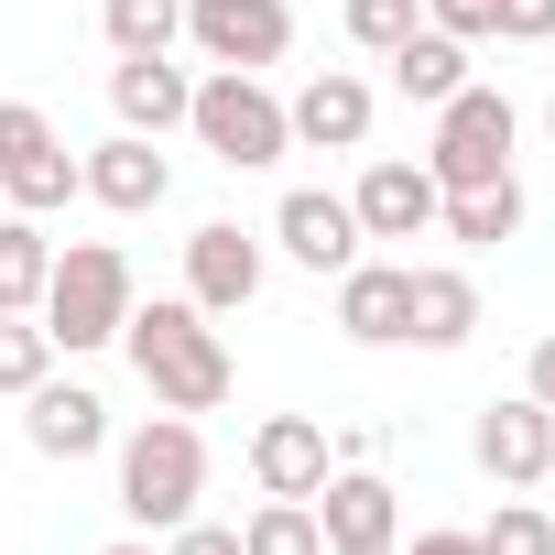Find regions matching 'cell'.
<instances>
[{
	"mask_svg": "<svg viewBox=\"0 0 555 555\" xmlns=\"http://www.w3.org/2000/svg\"><path fill=\"white\" fill-rule=\"evenodd\" d=\"M0 196H12L23 218H44V207L77 196V153H66V131L34 99H0Z\"/></svg>",
	"mask_w": 555,
	"mask_h": 555,
	"instance_id": "6",
	"label": "cell"
},
{
	"mask_svg": "<svg viewBox=\"0 0 555 555\" xmlns=\"http://www.w3.org/2000/svg\"><path fill=\"white\" fill-rule=\"evenodd\" d=\"M261 295V240L240 229V218H207L196 240H185V306H207V317H240Z\"/></svg>",
	"mask_w": 555,
	"mask_h": 555,
	"instance_id": "12",
	"label": "cell"
},
{
	"mask_svg": "<svg viewBox=\"0 0 555 555\" xmlns=\"http://www.w3.org/2000/svg\"><path fill=\"white\" fill-rule=\"evenodd\" d=\"M468 338H479V284L457 261H425L414 272V338L403 349H468Z\"/></svg>",
	"mask_w": 555,
	"mask_h": 555,
	"instance_id": "19",
	"label": "cell"
},
{
	"mask_svg": "<svg viewBox=\"0 0 555 555\" xmlns=\"http://www.w3.org/2000/svg\"><path fill=\"white\" fill-rule=\"evenodd\" d=\"M522 175H501V185H457L447 207H436V229L457 240V250H501V240H522Z\"/></svg>",
	"mask_w": 555,
	"mask_h": 555,
	"instance_id": "21",
	"label": "cell"
},
{
	"mask_svg": "<svg viewBox=\"0 0 555 555\" xmlns=\"http://www.w3.org/2000/svg\"><path fill=\"white\" fill-rule=\"evenodd\" d=\"M196 501H207V436H196V414L131 425L120 436V512L142 533H175V522H196Z\"/></svg>",
	"mask_w": 555,
	"mask_h": 555,
	"instance_id": "3",
	"label": "cell"
},
{
	"mask_svg": "<svg viewBox=\"0 0 555 555\" xmlns=\"http://www.w3.org/2000/svg\"><path fill=\"white\" fill-rule=\"evenodd\" d=\"M142 295H131V250L120 240H66L55 250V272H44V338L66 349V360H88V349H120V317H131Z\"/></svg>",
	"mask_w": 555,
	"mask_h": 555,
	"instance_id": "2",
	"label": "cell"
},
{
	"mask_svg": "<svg viewBox=\"0 0 555 555\" xmlns=\"http://www.w3.org/2000/svg\"><path fill=\"white\" fill-rule=\"evenodd\" d=\"M338 23H349V44H360V55H392V44L425 23V0H349Z\"/></svg>",
	"mask_w": 555,
	"mask_h": 555,
	"instance_id": "27",
	"label": "cell"
},
{
	"mask_svg": "<svg viewBox=\"0 0 555 555\" xmlns=\"http://www.w3.org/2000/svg\"><path fill=\"white\" fill-rule=\"evenodd\" d=\"M272 250H284L295 272H327V284H338V272L360 261V207L327 196V185H295L284 207H272Z\"/></svg>",
	"mask_w": 555,
	"mask_h": 555,
	"instance_id": "9",
	"label": "cell"
},
{
	"mask_svg": "<svg viewBox=\"0 0 555 555\" xmlns=\"http://www.w3.org/2000/svg\"><path fill=\"white\" fill-rule=\"evenodd\" d=\"M425 23H436V34H457V44H490L501 0H425Z\"/></svg>",
	"mask_w": 555,
	"mask_h": 555,
	"instance_id": "28",
	"label": "cell"
},
{
	"mask_svg": "<svg viewBox=\"0 0 555 555\" xmlns=\"http://www.w3.org/2000/svg\"><path fill=\"white\" fill-rule=\"evenodd\" d=\"M490 44H555V0H501Z\"/></svg>",
	"mask_w": 555,
	"mask_h": 555,
	"instance_id": "29",
	"label": "cell"
},
{
	"mask_svg": "<svg viewBox=\"0 0 555 555\" xmlns=\"http://www.w3.org/2000/svg\"><path fill=\"white\" fill-rule=\"evenodd\" d=\"M77 196H99L109 218H153V207L175 196V164H164V142H142V131H109V142L77 164Z\"/></svg>",
	"mask_w": 555,
	"mask_h": 555,
	"instance_id": "10",
	"label": "cell"
},
{
	"mask_svg": "<svg viewBox=\"0 0 555 555\" xmlns=\"http://www.w3.org/2000/svg\"><path fill=\"white\" fill-rule=\"evenodd\" d=\"M479 544H490V555H555V512H544V501H512V490H501V512L479 522Z\"/></svg>",
	"mask_w": 555,
	"mask_h": 555,
	"instance_id": "26",
	"label": "cell"
},
{
	"mask_svg": "<svg viewBox=\"0 0 555 555\" xmlns=\"http://www.w3.org/2000/svg\"><path fill=\"white\" fill-rule=\"evenodd\" d=\"M185 44L207 66L261 77V66H284V44H295V0H185Z\"/></svg>",
	"mask_w": 555,
	"mask_h": 555,
	"instance_id": "7",
	"label": "cell"
},
{
	"mask_svg": "<svg viewBox=\"0 0 555 555\" xmlns=\"http://www.w3.org/2000/svg\"><path fill=\"white\" fill-rule=\"evenodd\" d=\"M185 131H196V153H218L229 175H261V164H284V153H295V131H284V99H272L261 77H240V66L196 77V99H185Z\"/></svg>",
	"mask_w": 555,
	"mask_h": 555,
	"instance_id": "4",
	"label": "cell"
},
{
	"mask_svg": "<svg viewBox=\"0 0 555 555\" xmlns=\"http://www.w3.org/2000/svg\"><path fill=\"white\" fill-rule=\"evenodd\" d=\"M185 99H196V77H185L175 55H120V66H109V109H120V131H142V142L185 131Z\"/></svg>",
	"mask_w": 555,
	"mask_h": 555,
	"instance_id": "18",
	"label": "cell"
},
{
	"mask_svg": "<svg viewBox=\"0 0 555 555\" xmlns=\"http://www.w3.org/2000/svg\"><path fill=\"white\" fill-rule=\"evenodd\" d=\"M240 555H327V533H317V501H261V512L240 522Z\"/></svg>",
	"mask_w": 555,
	"mask_h": 555,
	"instance_id": "24",
	"label": "cell"
},
{
	"mask_svg": "<svg viewBox=\"0 0 555 555\" xmlns=\"http://www.w3.org/2000/svg\"><path fill=\"white\" fill-rule=\"evenodd\" d=\"M109 55H175L185 44V0H99Z\"/></svg>",
	"mask_w": 555,
	"mask_h": 555,
	"instance_id": "23",
	"label": "cell"
},
{
	"mask_svg": "<svg viewBox=\"0 0 555 555\" xmlns=\"http://www.w3.org/2000/svg\"><path fill=\"white\" fill-rule=\"evenodd\" d=\"M44 371H55V338H44V317H0V392L23 403Z\"/></svg>",
	"mask_w": 555,
	"mask_h": 555,
	"instance_id": "25",
	"label": "cell"
},
{
	"mask_svg": "<svg viewBox=\"0 0 555 555\" xmlns=\"http://www.w3.org/2000/svg\"><path fill=\"white\" fill-rule=\"evenodd\" d=\"M44 272H55V240H44V218H0V317H34L44 306Z\"/></svg>",
	"mask_w": 555,
	"mask_h": 555,
	"instance_id": "22",
	"label": "cell"
},
{
	"mask_svg": "<svg viewBox=\"0 0 555 555\" xmlns=\"http://www.w3.org/2000/svg\"><path fill=\"white\" fill-rule=\"evenodd\" d=\"M23 436H34V457H66V468H77V457L109 447V403H99L88 382H55V371H44V382L23 392Z\"/></svg>",
	"mask_w": 555,
	"mask_h": 555,
	"instance_id": "15",
	"label": "cell"
},
{
	"mask_svg": "<svg viewBox=\"0 0 555 555\" xmlns=\"http://www.w3.org/2000/svg\"><path fill=\"white\" fill-rule=\"evenodd\" d=\"M349 207H360V240H425L436 229V207H447V185L425 175V153L403 164V153H382L360 185H349Z\"/></svg>",
	"mask_w": 555,
	"mask_h": 555,
	"instance_id": "11",
	"label": "cell"
},
{
	"mask_svg": "<svg viewBox=\"0 0 555 555\" xmlns=\"http://www.w3.org/2000/svg\"><path fill=\"white\" fill-rule=\"evenodd\" d=\"M544 142H555V99H544Z\"/></svg>",
	"mask_w": 555,
	"mask_h": 555,
	"instance_id": "34",
	"label": "cell"
},
{
	"mask_svg": "<svg viewBox=\"0 0 555 555\" xmlns=\"http://www.w3.org/2000/svg\"><path fill=\"white\" fill-rule=\"evenodd\" d=\"M338 327L360 338V349H403L414 338V261H349L338 272Z\"/></svg>",
	"mask_w": 555,
	"mask_h": 555,
	"instance_id": "13",
	"label": "cell"
},
{
	"mask_svg": "<svg viewBox=\"0 0 555 555\" xmlns=\"http://www.w3.org/2000/svg\"><path fill=\"white\" fill-rule=\"evenodd\" d=\"M371 77H349V66H327V77H306L295 99H284V131L306 142V153H360L371 142Z\"/></svg>",
	"mask_w": 555,
	"mask_h": 555,
	"instance_id": "14",
	"label": "cell"
},
{
	"mask_svg": "<svg viewBox=\"0 0 555 555\" xmlns=\"http://www.w3.org/2000/svg\"><path fill=\"white\" fill-rule=\"evenodd\" d=\"M522 392L555 414V338H533V360H522Z\"/></svg>",
	"mask_w": 555,
	"mask_h": 555,
	"instance_id": "31",
	"label": "cell"
},
{
	"mask_svg": "<svg viewBox=\"0 0 555 555\" xmlns=\"http://www.w3.org/2000/svg\"><path fill=\"white\" fill-rule=\"evenodd\" d=\"M382 66H392V88H403L414 109H447V99L468 88V44H457V34H436V23H414Z\"/></svg>",
	"mask_w": 555,
	"mask_h": 555,
	"instance_id": "20",
	"label": "cell"
},
{
	"mask_svg": "<svg viewBox=\"0 0 555 555\" xmlns=\"http://www.w3.org/2000/svg\"><path fill=\"white\" fill-rule=\"evenodd\" d=\"M164 555H240V522H175Z\"/></svg>",
	"mask_w": 555,
	"mask_h": 555,
	"instance_id": "30",
	"label": "cell"
},
{
	"mask_svg": "<svg viewBox=\"0 0 555 555\" xmlns=\"http://www.w3.org/2000/svg\"><path fill=\"white\" fill-rule=\"evenodd\" d=\"M544 447H555V414L533 392H490L479 425H468V457L501 479V490H544Z\"/></svg>",
	"mask_w": 555,
	"mask_h": 555,
	"instance_id": "8",
	"label": "cell"
},
{
	"mask_svg": "<svg viewBox=\"0 0 555 555\" xmlns=\"http://www.w3.org/2000/svg\"><path fill=\"white\" fill-rule=\"evenodd\" d=\"M109 555H153V544H109Z\"/></svg>",
	"mask_w": 555,
	"mask_h": 555,
	"instance_id": "36",
	"label": "cell"
},
{
	"mask_svg": "<svg viewBox=\"0 0 555 555\" xmlns=\"http://www.w3.org/2000/svg\"><path fill=\"white\" fill-rule=\"evenodd\" d=\"M512 142H522V109L501 99V88H457L447 109H436V142H425V175L457 196V185H501L512 175Z\"/></svg>",
	"mask_w": 555,
	"mask_h": 555,
	"instance_id": "5",
	"label": "cell"
},
{
	"mask_svg": "<svg viewBox=\"0 0 555 555\" xmlns=\"http://www.w3.org/2000/svg\"><path fill=\"white\" fill-rule=\"evenodd\" d=\"M120 349H131V371H142V392L164 403V414H218L229 403V338H218V317L207 306H185V295H153V306H131L120 317Z\"/></svg>",
	"mask_w": 555,
	"mask_h": 555,
	"instance_id": "1",
	"label": "cell"
},
{
	"mask_svg": "<svg viewBox=\"0 0 555 555\" xmlns=\"http://www.w3.org/2000/svg\"><path fill=\"white\" fill-rule=\"evenodd\" d=\"M392 555H490L479 533H414V544H392Z\"/></svg>",
	"mask_w": 555,
	"mask_h": 555,
	"instance_id": "32",
	"label": "cell"
},
{
	"mask_svg": "<svg viewBox=\"0 0 555 555\" xmlns=\"http://www.w3.org/2000/svg\"><path fill=\"white\" fill-rule=\"evenodd\" d=\"M544 490H555V447H544Z\"/></svg>",
	"mask_w": 555,
	"mask_h": 555,
	"instance_id": "35",
	"label": "cell"
},
{
	"mask_svg": "<svg viewBox=\"0 0 555 555\" xmlns=\"http://www.w3.org/2000/svg\"><path fill=\"white\" fill-rule=\"evenodd\" d=\"M250 479H261V501H317V479H327V425H317V414H261V425H250Z\"/></svg>",
	"mask_w": 555,
	"mask_h": 555,
	"instance_id": "17",
	"label": "cell"
},
{
	"mask_svg": "<svg viewBox=\"0 0 555 555\" xmlns=\"http://www.w3.org/2000/svg\"><path fill=\"white\" fill-rule=\"evenodd\" d=\"M317 533H327V555L338 544H403V512H392V479L382 468H327L317 479Z\"/></svg>",
	"mask_w": 555,
	"mask_h": 555,
	"instance_id": "16",
	"label": "cell"
},
{
	"mask_svg": "<svg viewBox=\"0 0 555 555\" xmlns=\"http://www.w3.org/2000/svg\"><path fill=\"white\" fill-rule=\"evenodd\" d=\"M338 555H392V544H338Z\"/></svg>",
	"mask_w": 555,
	"mask_h": 555,
	"instance_id": "33",
	"label": "cell"
}]
</instances>
